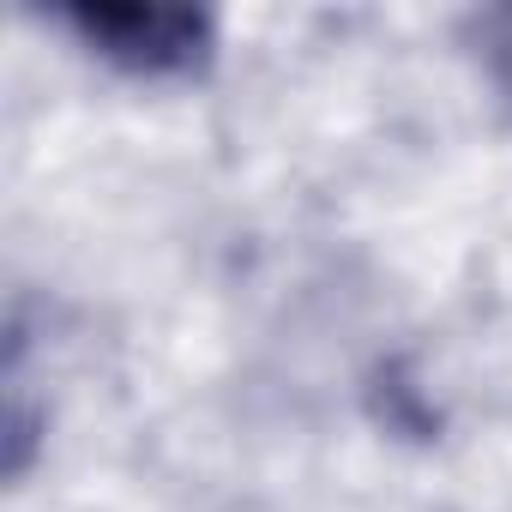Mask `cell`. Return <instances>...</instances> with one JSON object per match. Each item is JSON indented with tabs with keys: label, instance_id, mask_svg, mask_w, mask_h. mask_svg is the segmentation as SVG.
I'll list each match as a JSON object with an SVG mask.
<instances>
[{
	"label": "cell",
	"instance_id": "1",
	"mask_svg": "<svg viewBox=\"0 0 512 512\" xmlns=\"http://www.w3.org/2000/svg\"><path fill=\"white\" fill-rule=\"evenodd\" d=\"M67 25L79 31V43L91 55H103L139 79L199 73L217 49L211 13H193V7H79V13H67Z\"/></svg>",
	"mask_w": 512,
	"mask_h": 512
},
{
	"label": "cell",
	"instance_id": "2",
	"mask_svg": "<svg viewBox=\"0 0 512 512\" xmlns=\"http://www.w3.org/2000/svg\"><path fill=\"white\" fill-rule=\"evenodd\" d=\"M476 37H482V61L494 73V85L512 97V7H494L476 19Z\"/></svg>",
	"mask_w": 512,
	"mask_h": 512
}]
</instances>
